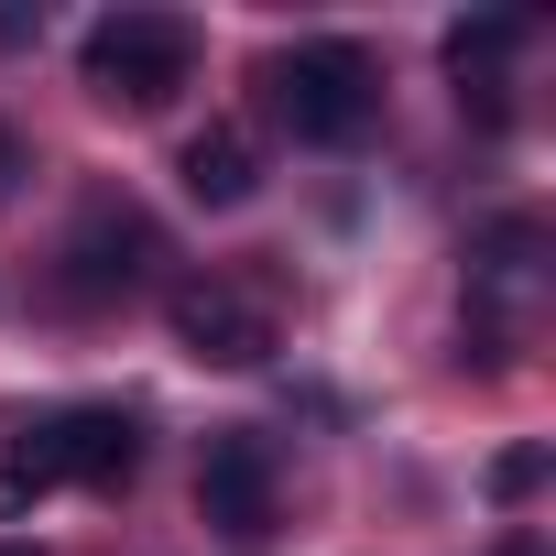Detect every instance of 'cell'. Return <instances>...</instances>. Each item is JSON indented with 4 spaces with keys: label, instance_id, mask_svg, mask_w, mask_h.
Wrapping results in <instances>:
<instances>
[{
    "label": "cell",
    "instance_id": "1",
    "mask_svg": "<svg viewBox=\"0 0 556 556\" xmlns=\"http://www.w3.org/2000/svg\"><path fill=\"white\" fill-rule=\"evenodd\" d=\"M545 229L534 218H502V229H480V251H469V350L480 361H513V350H534V328H545Z\"/></svg>",
    "mask_w": 556,
    "mask_h": 556
},
{
    "label": "cell",
    "instance_id": "2",
    "mask_svg": "<svg viewBox=\"0 0 556 556\" xmlns=\"http://www.w3.org/2000/svg\"><path fill=\"white\" fill-rule=\"evenodd\" d=\"M273 110L295 121V142H361L382 121V66L361 45H295L285 66H273Z\"/></svg>",
    "mask_w": 556,
    "mask_h": 556
},
{
    "label": "cell",
    "instance_id": "3",
    "mask_svg": "<svg viewBox=\"0 0 556 556\" xmlns=\"http://www.w3.org/2000/svg\"><path fill=\"white\" fill-rule=\"evenodd\" d=\"M77 66H88V88L110 110H164L186 88V66H197V34L175 12H110V23H88Z\"/></svg>",
    "mask_w": 556,
    "mask_h": 556
},
{
    "label": "cell",
    "instance_id": "4",
    "mask_svg": "<svg viewBox=\"0 0 556 556\" xmlns=\"http://www.w3.org/2000/svg\"><path fill=\"white\" fill-rule=\"evenodd\" d=\"M164 328H175L186 361H218V371L273 361V295L240 285V273H186V285L164 295Z\"/></svg>",
    "mask_w": 556,
    "mask_h": 556
},
{
    "label": "cell",
    "instance_id": "5",
    "mask_svg": "<svg viewBox=\"0 0 556 556\" xmlns=\"http://www.w3.org/2000/svg\"><path fill=\"white\" fill-rule=\"evenodd\" d=\"M273 502H285L273 437H251V426H218V437H207V458H197V513H207L229 545H251V534H273Z\"/></svg>",
    "mask_w": 556,
    "mask_h": 556
},
{
    "label": "cell",
    "instance_id": "6",
    "mask_svg": "<svg viewBox=\"0 0 556 556\" xmlns=\"http://www.w3.org/2000/svg\"><path fill=\"white\" fill-rule=\"evenodd\" d=\"M23 469L55 491V480H88V491H121L131 469H142V426L131 415H110V404H77V415H55V426H34L23 437Z\"/></svg>",
    "mask_w": 556,
    "mask_h": 556
},
{
    "label": "cell",
    "instance_id": "7",
    "mask_svg": "<svg viewBox=\"0 0 556 556\" xmlns=\"http://www.w3.org/2000/svg\"><path fill=\"white\" fill-rule=\"evenodd\" d=\"M153 262H164V240H153L142 207H121V197L77 207V229H66V295H131Z\"/></svg>",
    "mask_w": 556,
    "mask_h": 556
},
{
    "label": "cell",
    "instance_id": "8",
    "mask_svg": "<svg viewBox=\"0 0 556 556\" xmlns=\"http://www.w3.org/2000/svg\"><path fill=\"white\" fill-rule=\"evenodd\" d=\"M523 45L513 12H480V23H447V77H458V110L480 131H502V55Z\"/></svg>",
    "mask_w": 556,
    "mask_h": 556
},
{
    "label": "cell",
    "instance_id": "9",
    "mask_svg": "<svg viewBox=\"0 0 556 556\" xmlns=\"http://www.w3.org/2000/svg\"><path fill=\"white\" fill-rule=\"evenodd\" d=\"M251 186H262V142H251L240 121L186 131V197H197V207H240Z\"/></svg>",
    "mask_w": 556,
    "mask_h": 556
},
{
    "label": "cell",
    "instance_id": "10",
    "mask_svg": "<svg viewBox=\"0 0 556 556\" xmlns=\"http://www.w3.org/2000/svg\"><path fill=\"white\" fill-rule=\"evenodd\" d=\"M534 480H545V447H502V458H491V491H502V502H523Z\"/></svg>",
    "mask_w": 556,
    "mask_h": 556
},
{
    "label": "cell",
    "instance_id": "11",
    "mask_svg": "<svg viewBox=\"0 0 556 556\" xmlns=\"http://www.w3.org/2000/svg\"><path fill=\"white\" fill-rule=\"evenodd\" d=\"M34 491H45V480H34V469H23V458H12V469H0V513H23V502H34Z\"/></svg>",
    "mask_w": 556,
    "mask_h": 556
},
{
    "label": "cell",
    "instance_id": "12",
    "mask_svg": "<svg viewBox=\"0 0 556 556\" xmlns=\"http://www.w3.org/2000/svg\"><path fill=\"white\" fill-rule=\"evenodd\" d=\"M12 175H23V153H12V131H0V186H12Z\"/></svg>",
    "mask_w": 556,
    "mask_h": 556
},
{
    "label": "cell",
    "instance_id": "13",
    "mask_svg": "<svg viewBox=\"0 0 556 556\" xmlns=\"http://www.w3.org/2000/svg\"><path fill=\"white\" fill-rule=\"evenodd\" d=\"M502 556H545V545H534V534H513V545H502Z\"/></svg>",
    "mask_w": 556,
    "mask_h": 556
},
{
    "label": "cell",
    "instance_id": "14",
    "mask_svg": "<svg viewBox=\"0 0 556 556\" xmlns=\"http://www.w3.org/2000/svg\"><path fill=\"white\" fill-rule=\"evenodd\" d=\"M0 556H23V545H0Z\"/></svg>",
    "mask_w": 556,
    "mask_h": 556
}]
</instances>
